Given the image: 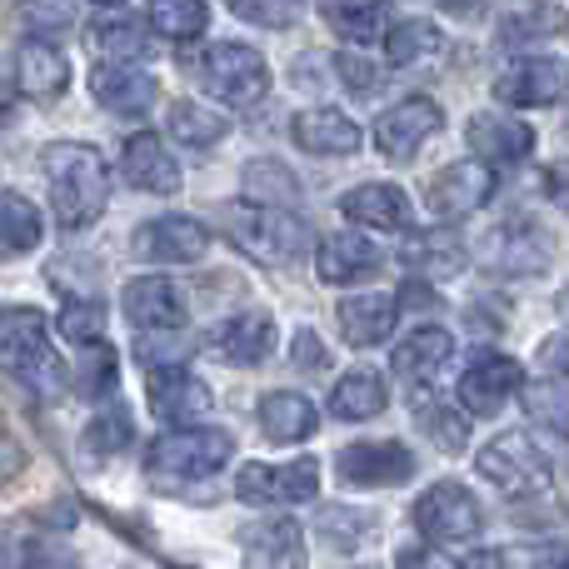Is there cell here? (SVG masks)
<instances>
[{
  "mask_svg": "<svg viewBox=\"0 0 569 569\" xmlns=\"http://www.w3.org/2000/svg\"><path fill=\"white\" fill-rule=\"evenodd\" d=\"M46 180H50V210L56 226L80 236L100 220V210L110 206V170L106 156L86 140H56L46 150Z\"/></svg>",
  "mask_w": 569,
  "mask_h": 569,
  "instance_id": "obj_1",
  "label": "cell"
},
{
  "mask_svg": "<svg viewBox=\"0 0 569 569\" xmlns=\"http://www.w3.org/2000/svg\"><path fill=\"white\" fill-rule=\"evenodd\" d=\"M0 375L20 380L36 395L66 390V365L50 350L46 315L40 310H6L0 315Z\"/></svg>",
  "mask_w": 569,
  "mask_h": 569,
  "instance_id": "obj_2",
  "label": "cell"
},
{
  "mask_svg": "<svg viewBox=\"0 0 569 569\" xmlns=\"http://www.w3.org/2000/svg\"><path fill=\"white\" fill-rule=\"evenodd\" d=\"M226 230L250 260H260V266H295V260H305L310 256V246H315L310 226H305L295 210L256 206V200L230 206L226 210Z\"/></svg>",
  "mask_w": 569,
  "mask_h": 569,
  "instance_id": "obj_3",
  "label": "cell"
},
{
  "mask_svg": "<svg viewBox=\"0 0 569 569\" xmlns=\"http://www.w3.org/2000/svg\"><path fill=\"white\" fill-rule=\"evenodd\" d=\"M236 455V440L226 430L210 425H176L170 435L146 445V470L160 485H196L210 480L216 470H226V460Z\"/></svg>",
  "mask_w": 569,
  "mask_h": 569,
  "instance_id": "obj_4",
  "label": "cell"
},
{
  "mask_svg": "<svg viewBox=\"0 0 569 569\" xmlns=\"http://www.w3.org/2000/svg\"><path fill=\"white\" fill-rule=\"evenodd\" d=\"M190 70H196L206 96L226 100V106H236V110L266 100V90H270L266 56H260L256 46H240V40H220L206 56H190Z\"/></svg>",
  "mask_w": 569,
  "mask_h": 569,
  "instance_id": "obj_5",
  "label": "cell"
},
{
  "mask_svg": "<svg viewBox=\"0 0 569 569\" xmlns=\"http://www.w3.org/2000/svg\"><path fill=\"white\" fill-rule=\"evenodd\" d=\"M475 465H480L485 480H490L495 490H505L510 500H540V495H550V460H545L540 445L525 430L495 435Z\"/></svg>",
  "mask_w": 569,
  "mask_h": 569,
  "instance_id": "obj_6",
  "label": "cell"
},
{
  "mask_svg": "<svg viewBox=\"0 0 569 569\" xmlns=\"http://www.w3.org/2000/svg\"><path fill=\"white\" fill-rule=\"evenodd\" d=\"M475 256H480L485 270H495V276H535V270L550 266L555 256V240L545 226H535V220H505V226H495L490 236L475 246Z\"/></svg>",
  "mask_w": 569,
  "mask_h": 569,
  "instance_id": "obj_7",
  "label": "cell"
},
{
  "mask_svg": "<svg viewBox=\"0 0 569 569\" xmlns=\"http://www.w3.org/2000/svg\"><path fill=\"white\" fill-rule=\"evenodd\" d=\"M415 525L425 530V540H440V545H465L485 530V515L475 505V495L455 480H440L420 495L415 505Z\"/></svg>",
  "mask_w": 569,
  "mask_h": 569,
  "instance_id": "obj_8",
  "label": "cell"
},
{
  "mask_svg": "<svg viewBox=\"0 0 569 569\" xmlns=\"http://www.w3.org/2000/svg\"><path fill=\"white\" fill-rule=\"evenodd\" d=\"M440 126H445L440 100H430V96H410V100L390 106L380 120H375V150H380L385 160H395V166H405V160L420 156L425 140L440 136Z\"/></svg>",
  "mask_w": 569,
  "mask_h": 569,
  "instance_id": "obj_9",
  "label": "cell"
},
{
  "mask_svg": "<svg viewBox=\"0 0 569 569\" xmlns=\"http://www.w3.org/2000/svg\"><path fill=\"white\" fill-rule=\"evenodd\" d=\"M335 475L355 490H385V485L415 480V455L400 440H360L335 455Z\"/></svg>",
  "mask_w": 569,
  "mask_h": 569,
  "instance_id": "obj_10",
  "label": "cell"
},
{
  "mask_svg": "<svg viewBox=\"0 0 569 569\" xmlns=\"http://www.w3.org/2000/svg\"><path fill=\"white\" fill-rule=\"evenodd\" d=\"M236 495L246 505H300L320 495V465L305 455L290 465H246L236 475Z\"/></svg>",
  "mask_w": 569,
  "mask_h": 569,
  "instance_id": "obj_11",
  "label": "cell"
},
{
  "mask_svg": "<svg viewBox=\"0 0 569 569\" xmlns=\"http://www.w3.org/2000/svg\"><path fill=\"white\" fill-rule=\"evenodd\" d=\"M520 360H510V355L500 350H480L470 365H465L460 375V405L465 415H475V420H490V415L505 410V400L510 395H520Z\"/></svg>",
  "mask_w": 569,
  "mask_h": 569,
  "instance_id": "obj_12",
  "label": "cell"
},
{
  "mask_svg": "<svg viewBox=\"0 0 569 569\" xmlns=\"http://www.w3.org/2000/svg\"><path fill=\"white\" fill-rule=\"evenodd\" d=\"M569 96V66L555 56H525L495 80V100L515 110H535V106H560Z\"/></svg>",
  "mask_w": 569,
  "mask_h": 569,
  "instance_id": "obj_13",
  "label": "cell"
},
{
  "mask_svg": "<svg viewBox=\"0 0 569 569\" xmlns=\"http://www.w3.org/2000/svg\"><path fill=\"white\" fill-rule=\"evenodd\" d=\"M130 250H136L140 260H150V266H190V260H206L210 230L190 216H160L136 230Z\"/></svg>",
  "mask_w": 569,
  "mask_h": 569,
  "instance_id": "obj_14",
  "label": "cell"
},
{
  "mask_svg": "<svg viewBox=\"0 0 569 569\" xmlns=\"http://www.w3.org/2000/svg\"><path fill=\"white\" fill-rule=\"evenodd\" d=\"M490 196H495V176H490V166H480V160H455V166H445L440 176L425 186V206H430V216H440V220L475 216Z\"/></svg>",
  "mask_w": 569,
  "mask_h": 569,
  "instance_id": "obj_15",
  "label": "cell"
},
{
  "mask_svg": "<svg viewBox=\"0 0 569 569\" xmlns=\"http://www.w3.org/2000/svg\"><path fill=\"white\" fill-rule=\"evenodd\" d=\"M120 305H126L130 325L146 335L156 330H180L190 320V305H186V290H180L170 276H136L120 290Z\"/></svg>",
  "mask_w": 569,
  "mask_h": 569,
  "instance_id": "obj_16",
  "label": "cell"
},
{
  "mask_svg": "<svg viewBox=\"0 0 569 569\" xmlns=\"http://www.w3.org/2000/svg\"><path fill=\"white\" fill-rule=\"evenodd\" d=\"M90 96L110 110V116H146L160 100V86L150 70L130 66V60H100L90 70Z\"/></svg>",
  "mask_w": 569,
  "mask_h": 569,
  "instance_id": "obj_17",
  "label": "cell"
},
{
  "mask_svg": "<svg viewBox=\"0 0 569 569\" xmlns=\"http://www.w3.org/2000/svg\"><path fill=\"white\" fill-rule=\"evenodd\" d=\"M146 405L156 420L190 425L210 415V390L196 375H186V365H160V370H146Z\"/></svg>",
  "mask_w": 569,
  "mask_h": 569,
  "instance_id": "obj_18",
  "label": "cell"
},
{
  "mask_svg": "<svg viewBox=\"0 0 569 569\" xmlns=\"http://www.w3.org/2000/svg\"><path fill=\"white\" fill-rule=\"evenodd\" d=\"M465 140L475 146V156L490 160V166H520L535 156V130L525 120L505 116V110H480L465 126Z\"/></svg>",
  "mask_w": 569,
  "mask_h": 569,
  "instance_id": "obj_19",
  "label": "cell"
},
{
  "mask_svg": "<svg viewBox=\"0 0 569 569\" xmlns=\"http://www.w3.org/2000/svg\"><path fill=\"white\" fill-rule=\"evenodd\" d=\"M120 170H126L130 186H136V190H150V196H176V190H180V166H176V156H170V146H166L160 136H150V130H140V136L126 140Z\"/></svg>",
  "mask_w": 569,
  "mask_h": 569,
  "instance_id": "obj_20",
  "label": "cell"
},
{
  "mask_svg": "<svg viewBox=\"0 0 569 569\" xmlns=\"http://www.w3.org/2000/svg\"><path fill=\"white\" fill-rule=\"evenodd\" d=\"M450 360H455V340H450V330H440V325H420V330L405 335L390 355L395 375L410 385H435Z\"/></svg>",
  "mask_w": 569,
  "mask_h": 569,
  "instance_id": "obj_21",
  "label": "cell"
},
{
  "mask_svg": "<svg viewBox=\"0 0 569 569\" xmlns=\"http://www.w3.org/2000/svg\"><path fill=\"white\" fill-rule=\"evenodd\" d=\"M16 86H20V96H30V100H56V96H66L70 66H66V56H60L56 40L30 36L26 46L16 50Z\"/></svg>",
  "mask_w": 569,
  "mask_h": 569,
  "instance_id": "obj_22",
  "label": "cell"
},
{
  "mask_svg": "<svg viewBox=\"0 0 569 569\" xmlns=\"http://www.w3.org/2000/svg\"><path fill=\"white\" fill-rule=\"evenodd\" d=\"M290 136L300 150L310 156H355L360 150V126H355L345 110H330V106H315V110H300L290 120Z\"/></svg>",
  "mask_w": 569,
  "mask_h": 569,
  "instance_id": "obj_23",
  "label": "cell"
},
{
  "mask_svg": "<svg viewBox=\"0 0 569 569\" xmlns=\"http://www.w3.org/2000/svg\"><path fill=\"white\" fill-rule=\"evenodd\" d=\"M315 270H320L325 284H360L380 270V250H375L365 236H355V230H335V236L320 240Z\"/></svg>",
  "mask_w": 569,
  "mask_h": 569,
  "instance_id": "obj_24",
  "label": "cell"
},
{
  "mask_svg": "<svg viewBox=\"0 0 569 569\" xmlns=\"http://www.w3.org/2000/svg\"><path fill=\"white\" fill-rule=\"evenodd\" d=\"M335 320H340L345 340L355 350L385 345L395 335V320H400V295H355V300H340Z\"/></svg>",
  "mask_w": 569,
  "mask_h": 569,
  "instance_id": "obj_25",
  "label": "cell"
},
{
  "mask_svg": "<svg viewBox=\"0 0 569 569\" xmlns=\"http://www.w3.org/2000/svg\"><path fill=\"white\" fill-rule=\"evenodd\" d=\"M210 350L230 365H260L276 350V320L260 310H246L236 320H226L216 335H210Z\"/></svg>",
  "mask_w": 569,
  "mask_h": 569,
  "instance_id": "obj_26",
  "label": "cell"
},
{
  "mask_svg": "<svg viewBox=\"0 0 569 569\" xmlns=\"http://www.w3.org/2000/svg\"><path fill=\"white\" fill-rule=\"evenodd\" d=\"M340 210L365 230H385V236L410 230V200L400 186H360L340 200Z\"/></svg>",
  "mask_w": 569,
  "mask_h": 569,
  "instance_id": "obj_27",
  "label": "cell"
},
{
  "mask_svg": "<svg viewBox=\"0 0 569 569\" xmlns=\"http://www.w3.org/2000/svg\"><path fill=\"white\" fill-rule=\"evenodd\" d=\"M246 569H305V530L295 520H266L246 530Z\"/></svg>",
  "mask_w": 569,
  "mask_h": 569,
  "instance_id": "obj_28",
  "label": "cell"
},
{
  "mask_svg": "<svg viewBox=\"0 0 569 569\" xmlns=\"http://www.w3.org/2000/svg\"><path fill=\"white\" fill-rule=\"evenodd\" d=\"M260 430H266L276 445H300L320 430V415H315V405L305 400V395L276 390L260 400Z\"/></svg>",
  "mask_w": 569,
  "mask_h": 569,
  "instance_id": "obj_29",
  "label": "cell"
},
{
  "mask_svg": "<svg viewBox=\"0 0 569 569\" xmlns=\"http://www.w3.org/2000/svg\"><path fill=\"white\" fill-rule=\"evenodd\" d=\"M569 30V10L550 0H515L500 20V46H525V40H555Z\"/></svg>",
  "mask_w": 569,
  "mask_h": 569,
  "instance_id": "obj_30",
  "label": "cell"
},
{
  "mask_svg": "<svg viewBox=\"0 0 569 569\" xmlns=\"http://www.w3.org/2000/svg\"><path fill=\"white\" fill-rule=\"evenodd\" d=\"M325 20L335 26V36L370 46L390 36V0H325Z\"/></svg>",
  "mask_w": 569,
  "mask_h": 569,
  "instance_id": "obj_31",
  "label": "cell"
},
{
  "mask_svg": "<svg viewBox=\"0 0 569 569\" xmlns=\"http://www.w3.org/2000/svg\"><path fill=\"white\" fill-rule=\"evenodd\" d=\"M86 50L96 60H140V56H150V30L140 26V20H130V16L90 20Z\"/></svg>",
  "mask_w": 569,
  "mask_h": 569,
  "instance_id": "obj_32",
  "label": "cell"
},
{
  "mask_svg": "<svg viewBox=\"0 0 569 569\" xmlns=\"http://www.w3.org/2000/svg\"><path fill=\"white\" fill-rule=\"evenodd\" d=\"M385 400H390V390H385V375L375 370H350L340 385L330 390V415L335 420H375V415L385 410Z\"/></svg>",
  "mask_w": 569,
  "mask_h": 569,
  "instance_id": "obj_33",
  "label": "cell"
},
{
  "mask_svg": "<svg viewBox=\"0 0 569 569\" xmlns=\"http://www.w3.org/2000/svg\"><path fill=\"white\" fill-rule=\"evenodd\" d=\"M445 36L435 20H395L390 36H385V66L405 70V66H420V60L440 56Z\"/></svg>",
  "mask_w": 569,
  "mask_h": 569,
  "instance_id": "obj_34",
  "label": "cell"
},
{
  "mask_svg": "<svg viewBox=\"0 0 569 569\" xmlns=\"http://www.w3.org/2000/svg\"><path fill=\"white\" fill-rule=\"evenodd\" d=\"M40 236H46L40 210L30 206L26 196L6 190V196H0V260H16V256H26V250H36Z\"/></svg>",
  "mask_w": 569,
  "mask_h": 569,
  "instance_id": "obj_35",
  "label": "cell"
},
{
  "mask_svg": "<svg viewBox=\"0 0 569 569\" xmlns=\"http://www.w3.org/2000/svg\"><path fill=\"white\" fill-rule=\"evenodd\" d=\"M166 120H170V136H176L180 146H190V150H210V146H220V140L230 136V120L220 116V110L200 106V100H176Z\"/></svg>",
  "mask_w": 569,
  "mask_h": 569,
  "instance_id": "obj_36",
  "label": "cell"
},
{
  "mask_svg": "<svg viewBox=\"0 0 569 569\" xmlns=\"http://www.w3.org/2000/svg\"><path fill=\"white\" fill-rule=\"evenodd\" d=\"M130 440H136V420H130V410L126 405H110V410H100L96 420L86 425V435H80V455H86V460H110V455H120Z\"/></svg>",
  "mask_w": 569,
  "mask_h": 569,
  "instance_id": "obj_37",
  "label": "cell"
},
{
  "mask_svg": "<svg viewBox=\"0 0 569 569\" xmlns=\"http://www.w3.org/2000/svg\"><path fill=\"white\" fill-rule=\"evenodd\" d=\"M210 26V10L206 0H150V30H160V36L170 40H200Z\"/></svg>",
  "mask_w": 569,
  "mask_h": 569,
  "instance_id": "obj_38",
  "label": "cell"
},
{
  "mask_svg": "<svg viewBox=\"0 0 569 569\" xmlns=\"http://www.w3.org/2000/svg\"><path fill=\"white\" fill-rule=\"evenodd\" d=\"M415 425H420V430L450 455H460L465 445H470V420H465V410H455V405L415 400Z\"/></svg>",
  "mask_w": 569,
  "mask_h": 569,
  "instance_id": "obj_39",
  "label": "cell"
},
{
  "mask_svg": "<svg viewBox=\"0 0 569 569\" xmlns=\"http://www.w3.org/2000/svg\"><path fill=\"white\" fill-rule=\"evenodd\" d=\"M246 196L256 200V206H284L290 210L295 200H300V186H295V176L280 166V160H250L246 166Z\"/></svg>",
  "mask_w": 569,
  "mask_h": 569,
  "instance_id": "obj_40",
  "label": "cell"
},
{
  "mask_svg": "<svg viewBox=\"0 0 569 569\" xmlns=\"http://www.w3.org/2000/svg\"><path fill=\"white\" fill-rule=\"evenodd\" d=\"M525 410H530V420H540V425H550V430L569 435V380L540 375L535 385H525Z\"/></svg>",
  "mask_w": 569,
  "mask_h": 569,
  "instance_id": "obj_41",
  "label": "cell"
},
{
  "mask_svg": "<svg viewBox=\"0 0 569 569\" xmlns=\"http://www.w3.org/2000/svg\"><path fill=\"white\" fill-rule=\"evenodd\" d=\"M116 380H120V360H116V350H110L106 340H96V345H80L76 390L96 400V395H110V390H116Z\"/></svg>",
  "mask_w": 569,
  "mask_h": 569,
  "instance_id": "obj_42",
  "label": "cell"
},
{
  "mask_svg": "<svg viewBox=\"0 0 569 569\" xmlns=\"http://www.w3.org/2000/svg\"><path fill=\"white\" fill-rule=\"evenodd\" d=\"M60 335H66L70 345L106 340V305L100 300H66L60 305Z\"/></svg>",
  "mask_w": 569,
  "mask_h": 569,
  "instance_id": "obj_43",
  "label": "cell"
},
{
  "mask_svg": "<svg viewBox=\"0 0 569 569\" xmlns=\"http://www.w3.org/2000/svg\"><path fill=\"white\" fill-rule=\"evenodd\" d=\"M405 260H410L415 270H425V276H455V270L465 266V250L455 246L450 236H425V240H410Z\"/></svg>",
  "mask_w": 569,
  "mask_h": 569,
  "instance_id": "obj_44",
  "label": "cell"
},
{
  "mask_svg": "<svg viewBox=\"0 0 569 569\" xmlns=\"http://www.w3.org/2000/svg\"><path fill=\"white\" fill-rule=\"evenodd\" d=\"M335 80H340L345 90H355V96H370V90L380 86V60H365V56H355V50H340V56H335Z\"/></svg>",
  "mask_w": 569,
  "mask_h": 569,
  "instance_id": "obj_45",
  "label": "cell"
},
{
  "mask_svg": "<svg viewBox=\"0 0 569 569\" xmlns=\"http://www.w3.org/2000/svg\"><path fill=\"white\" fill-rule=\"evenodd\" d=\"M505 569H569V545H555V540L520 545V550L505 555Z\"/></svg>",
  "mask_w": 569,
  "mask_h": 569,
  "instance_id": "obj_46",
  "label": "cell"
},
{
  "mask_svg": "<svg viewBox=\"0 0 569 569\" xmlns=\"http://www.w3.org/2000/svg\"><path fill=\"white\" fill-rule=\"evenodd\" d=\"M240 20L250 26H266V30H284L295 20V0H226Z\"/></svg>",
  "mask_w": 569,
  "mask_h": 569,
  "instance_id": "obj_47",
  "label": "cell"
},
{
  "mask_svg": "<svg viewBox=\"0 0 569 569\" xmlns=\"http://www.w3.org/2000/svg\"><path fill=\"white\" fill-rule=\"evenodd\" d=\"M290 365L295 370H305V375H320V370H330V350H325V340L315 330H295Z\"/></svg>",
  "mask_w": 569,
  "mask_h": 569,
  "instance_id": "obj_48",
  "label": "cell"
},
{
  "mask_svg": "<svg viewBox=\"0 0 569 569\" xmlns=\"http://www.w3.org/2000/svg\"><path fill=\"white\" fill-rule=\"evenodd\" d=\"M320 530L335 535V545H355V535L370 530V515H360V510H325L320 515Z\"/></svg>",
  "mask_w": 569,
  "mask_h": 569,
  "instance_id": "obj_49",
  "label": "cell"
},
{
  "mask_svg": "<svg viewBox=\"0 0 569 569\" xmlns=\"http://www.w3.org/2000/svg\"><path fill=\"white\" fill-rule=\"evenodd\" d=\"M540 370L555 375V380H569V340L565 335H550V340L540 345Z\"/></svg>",
  "mask_w": 569,
  "mask_h": 569,
  "instance_id": "obj_50",
  "label": "cell"
},
{
  "mask_svg": "<svg viewBox=\"0 0 569 569\" xmlns=\"http://www.w3.org/2000/svg\"><path fill=\"white\" fill-rule=\"evenodd\" d=\"M400 569H460L445 550H430V545H410L400 550Z\"/></svg>",
  "mask_w": 569,
  "mask_h": 569,
  "instance_id": "obj_51",
  "label": "cell"
},
{
  "mask_svg": "<svg viewBox=\"0 0 569 569\" xmlns=\"http://www.w3.org/2000/svg\"><path fill=\"white\" fill-rule=\"evenodd\" d=\"M540 186H545V196H550L555 206L569 210V160H550L545 176H540Z\"/></svg>",
  "mask_w": 569,
  "mask_h": 569,
  "instance_id": "obj_52",
  "label": "cell"
},
{
  "mask_svg": "<svg viewBox=\"0 0 569 569\" xmlns=\"http://www.w3.org/2000/svg\"><path fill=\"white\" fill-rule=\"evenodd\" d=\"M20 465H26V455H20V445L0 435V485H6V480H16V475H20Z\"/></svg>",
  "mask_w": 569,
  "mask_h": 569,
  "instance_id": "obj_53",
  "label": "cell"
},
{
  "mask_svg": "<svg viewBox=\"0 0 569 569\" xmlns=\"http://www.w3.org/2000/svg\"><path fill=\"white\" fill-rule=\"evenodd\" d=\"M400 305H410V310H430V305H440V300H435V290H430V284L410 280V284H405V290H400Z\"/></svg>",
  "mask_w": 569,
  "mask_h": 569,
  "instance_id": "obj_54",
  "label": "cell"
},
{
  "mask_svg": "<svg viewBox=\"0 0 569 569\" xmlns=\"http://www.w3.org/2000/svg\"><path fill=\"white\" fill-rule=\"evenodd\" d=\"M450 16H465V20H475V16H485L490 10V0H440Z\"/></svg>",
  "mask_w": 569,
  "mask_h": 569,
  "instance_id": "obj_55",
  "label": "cell"
},
{
  "mask_svg": "<svg viewBox=\"0 0 569 569\" xmlns=\"http://www.w3.org/2000/svg\"><path fill=\"white\" fill-rule=\"evenodd\" d=\"M555 310H560V320L569 325V284H565V290H560V295H555Z\"/></svg>",
  "mask_w": 569,
  "mask_h": 569,
  "instance_id": "obj_56",
  "label": "cell"
},
{
  "mask_svg": "<svg viewBox=\"0 0 569 569\" xmlns=\"http://www.w3.org/2000/svg\"><path fill=\"white\" fill-rule=\"evenodd\" d=\"M90 6H100V10H110V6H126V0H90Z\"/></svg>",
  "mask_w": 569,
  "mask_h": 569,
  "instance_id": "obj_57",
  "label": "cell"
}]
</instances>
